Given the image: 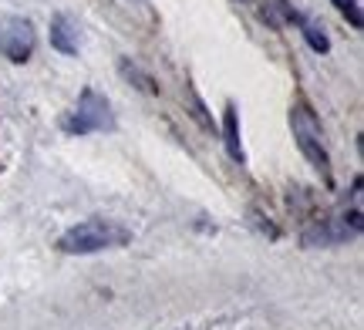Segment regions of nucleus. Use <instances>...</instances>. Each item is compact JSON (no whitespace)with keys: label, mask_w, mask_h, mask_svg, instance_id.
<instances>
[{"label":"nucleus","mask_w":364,"mask_h":330,"mask_svg":"<svg viewBox=\"0 0 364 330\" xmlns=\"http://www.w3.org/2000/svg\"><path fill=\"white\" fill-rule=\"evenodd\" d=\"M118 75H122L125 81H132V84H135L139 92H145V94H159V84L152 81V75H145L142 67L135 65V61H129V57H122V61H118Z\"/></svg>","instance_id":"nucleus-8"},{"label":"nucleus","mask_w":364,"mask_h":330,"mask_svg":"<svg viewBox=\"0 0 364 330\" xmlns=\"http://www.w3.org/2000/svg\"><path fill=\"white\" fill-rule=\"evenodd\" d=\"M267 7H263V17L270 21V27H284V24H300L304 17H300L287 0H263Z\"/></svg>","instance_id":"nucleus-9"},{"label":"nucleus","mask_w":364,"mask_h":330,"mask_svg":"<svg viewBox=\"0 0 364 330\" xmlns=\"http://www.w3.org/2000/svg\"><path fill=\"white\" fill-rule=\"evenodd\" d=\"M189 101H193V115L199 121H203V125H206V128H213V121L206 119V105H203V101H199V94L193 92V88H189Z\"/></svg>","instance_id":"nucleus-12"},{"label":"nucleus","mask_w":364,"mask_h":330,"mask_svg":"<svg viewBox=\"0 0 364 330\" xmlns=\"http://www.w3.org/2000/svg\"><path fill=\"white\" fill-rule=\"evenodd\" d=\"M68 135H91V132H112L115 128V115H112V105L108 98L98 94L95 88H85L78 94L75 108L68 111V119L61 121Z\"/></svg>","instance_id":"nucleus-3"},{"label":"nucleus","mask_w":364,"mask_h":330,"mask_svg":"<svg viewBox=\"0 0 364 330\" xmlns=\"http://www.w3.org/2000/svg\"><path fill=\"white\" fill-rule=\"evenodd\" d=\"M334 7H338V11L348 17V24H351L354 31H361V27H364V17H361V7H358V0H334Z\"/></svg>","instance_id":"nucleus-11"},{"label":"nucleus","mask_w":364,"mask_h":330,"mask_svg":"<svg viewBox=\"0 0 364 330\" xmlns=\"http://www.w3.org/2000/svg\"><path fill=\"white\" fill-rule=\"evenodd\" d=\"M129 239H132L129 229L112 223V219H85V223L71 226V229H65L58 236V250L68 253V256H91V253L125 246Z\"/></svg>","instance_id":"nucleus-2"},{"label":"nucleus","mask_w":364,"mask_h":330,"mask_svg":"<svg viewBox=\"0 0 364 330\" xmlns=\"http://www.w3.org/2000/svg\"><path fill=\"white\" fill-rule=\"evenodd\" d=\"M223 145H226V152H230V159L233 162H247V152H243V138H240V111H236V105L230 101L226 105V111H223Z\"/></svg>","instance_id":"nucleus-7"},{"label":"nucleus","mask_w":364,"mask_h":330,"mask_svg":"<svg viewBox=\"0 0 364 330\" xmlns=\"http://www.w3.org/2000/svg\"><path fill=\"white\" fill-rule=\"evenodd\" d=\"M290 132H294V142H297L300 155L321 172L324 185L334 182V169H331V152H327V142H324V128H321L314 108L307 105L304 98H297V101L290 105Z\"/></svg>","instance_id":"nucleus-1"},{"label":"nucleus","mask_w":364,"mask_h":330,"mask_svg":"<svg viewBox=\"0 0 364 330\" xmlns=\"http://www.w3.org/2000/svg\"><path fill=\"white\" fill-rule=\"evenodd\" d=\"M38 48V34L27 17H0V54L11 65H24Z\"/></svg>","instance_id":"nucleus-5"},{"label":"nucleus","mask_w":364,"mask_h":330,"mask_svg":"<svg viewBox=\"0 0 364 330\" xmlns=\"http://www.w3.org/2000/svg\"><path fill=\"white\" fill-rule=\"evenodd\" d=\"M51 48L54 51H61V54H78L81 48V31L78 24L68 17V13H54L51 17Z\"/></svg>","instance_id":"nucleus-6"},{"label":"nucleus","mask_w":364,"mask_h":330,"mask_svg":"<svg viewBox=\"0 0 364 330\" xmlns=\"http://www.w3.org/2000/svg\"><path fill=\"white\" fill-rule=\"evenodd\" d=\"M300 31H304V40L311 44V51H317V54L331 51V38L324 34V27L321 24H314V21H300Z\"/></svg>","instance_id":"nucleus-10"},{"label":"nucleus","mask_w":364,"mask_h":330,"mask_svg":"<svg viewBox=\"0 0 364 330\" xmlns=\"http://www.w3.org/2000/svg\"><path fill=\"white\" fill-rule=\"evenodd\" d=\"M361 233V209L354 206L351 212L341 216H321L304 229V246H338L344 239H354Z\"/></svg>","instance_id":"nucleus-4"}]
</instances>
